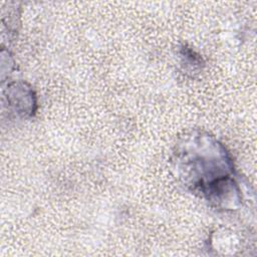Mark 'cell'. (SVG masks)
<instances>
[{
	"label": "cell",
	"instance_id": "6da1fadb",
	"mask_svg": "<svg viewBox=\"0 0 257 257\" xmlns=\"http://www.w3.org/2000/svg\"><path fill=\"white\" fill-rule=\"evenodd\" d=\"M177 154L178 167L185 172L183 178L191 186L206 193L220 181L229 178L233 164L225 149L208 136L187 140Z\"/></svg>",
	"mask_w": 257,
	"mask_h": 257
}]
</instances>
